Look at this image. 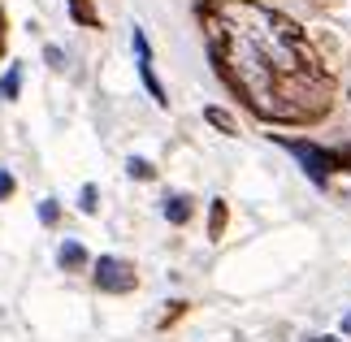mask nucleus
Wrapping results in <instances>:
<instances>
[{
    "mask_svg": "<svg viewBox=\"0 0 351 342\" xmlns=\"http://www.w3.org/2000/svg\"><path fill=\"white\" fill-rule=\"evenodd\" d=\"M213 74L269 126H317L334 113L339 87L295 18L261 0H195Z\"/></svg>",
    "mask_w": 351,
    "mask_h": 342,
    "instance_id": "f257e3e1",
    "label": "nucleus"
},
{
    "mask_svg": "<svg viewBox=\"0 0 351 342\" xmlns=\"http://www.w3.org/2000/svg\"><path fill=\"white\" fill-rule=\"evenodd\" d=\"M278 147H287V152L300 160V169L308 173V182L313 186H330L334 173H343V160H339V147H321L313 139H287V134H274Z\"/></svg>",
    "mask_w": 351,
    "mask_h": 342,
    "instance_id": "f03ea898",
    "label": "nucleus"
},
{
    "mask_svg": "<svg viewBox=\"0 0 351 342\" xmlns=\"http://www.w3.org/2000/svg\"><path fill=\"white\" fill-rule=\"evenodd\" d=\"M96 286L104 295H130L134 286H139V273H134V265L121 260V256H100L96 260Z\"/></svg>",
    "mask_w": 351,
    "mask_h": 342,
    "instance_id": "7ed1b4c3",
    "label": "nucleus"
},
{
    "mask_svg": "<svg viewBox=\"0 0 351 342\" xmlns=\"http://www.w3.org/2000/svg\"><path fill=\"white\" fill-rule=\"evenodd\" d=\"M130 48H134V61H139V78H143L147 95L156 100V108H169V95H165V87H160V78L152 70V48H147V35L139 31V26H134V35H130Z\"/></svg>",
    "mask_w": 351,
    "mask_h": 342,
    "instance_id": "20e7f679",
    "label": "nucleus"
},
{
    "mask_svg": "<svg viewBox=\"0 0 351 342\" xmlns=\"http://www.w3.org/2000/svg\"><path fill=\"white\" fill-rule=\"evenodd\" d=\"M191 212H195L191 195H169V199H165V217H169V225H186V221H191Z\"/></svg>",
    "mask_w": 351,
    "mask_h": 342,
    "instance_id": "39448f33",
    "label": "nucleus"
},
{
    "mask_svg": "<svg viewBox=\"0 0 351 342\" xmlns=\"http://www.w3.org/2000/svg\"><path fill=\"white\" fill-rule=\"evenodd\" d=\"M87 260H91V256H87L83 243H61V252H57V265H61V269H70V273H74V269H83Z\"/></svg>",
    "mask_w": 351,
    "mask_h": 342,
    "instance_id": "423d86ee",
    "label": "nucleus"
},
{
    "mask_svg": "<svg viewBox=\"0 0 351 342\" xmlns=\"http://www.w3.org/2000/svg\"><path fill=\"white\" fill-rule=\"evenodd\" d=\"M65 5H70V18L78 26H87V31H96V26H100V13L91 9V0H65Z\"/></svg>",
    "mask_w": 351,
    "mask_h": 342,
    "instance_id": "0eeeda50",
    "label": "nucleus"
},
{
    "mask_svg": "<svg viewBox=\"0 0 351 342\" xmlns=\"http://www.w3.org/2000/svg\"><path fill=\"white\" fill-rule=\"evenodd\" d=\"M204 121H208L213 130H221V134H239V121L226 113V108H217V104H208V108H204Z\"/></svg>",
    "mask_w": 351,
    "mask_h": 342,
    "instance_id": "6e6552de",
    "label": "nucleus"
},
{
    "mask_svg": "<svg viewBox=\"0 0 351 342\" xmlns=\"http://www.w3.org/2000/svg\"><path fill=\"white\" fill-rule=\"evenodd\" d=\"M226 221H230L226 199H213V208H208V239H221V234H226Z\"/></svg>",
    "mask_w": 351,
    "mask_h": 342,
    "instance_id": "1a4fd4ad",
    "label": "nucleus"
},
{
    "mask_svg": "<svg viewBox=\"0 0 351 342\" xmlns=\"http://www.w3.org/2000/svg\"><path fill=\"white\" fill-rule=\"evenodd\" d=\"M18 91H22V65H13V70L0 78V95H5V100H18Z\"/></svg>",
    "mask_w": 351,
    "mask_h": 342,
    "instance_id": "9d476101",
    "label": "nucleus"
},
{
    "mask_svg": "<svg viewBox=\"0 0 351 342\" xmlns=\"http://www.w3.org/2000/svg\"><path fill=\"white\" fill-rule=\"evenodd\" d=\"M186 308H191V304H186V299H173V308H165V317L156 321V330H169V325L178 321V317H186Z\"/></svg>",
    "mask_w": 351,
    "mask_h": 342,
    "instance_id": "9b49d317",
    "label": "nucleus"
},
{
    "mask_svg": "<svg viewBox=\"0 0 351 342\" xmlns=\"http://www.w3.org/2000/svg\"><path fill=\"white\" fill-rule=\"evenodd\" d=\"M126 169H130V178H139V182H147V178H156V169L147 165L143 156H130V160H126Z\"/></svg>",
    "mask_w": 351,
    "mask_h": 342,
    "instance_id": "f8f14e48",
    "label": "nucleus"
},
{
    "mask_svg": "<svg viewBox=\"0 0 351 342\" xmlns=\"http://www.w3.org/2000/svg\"><path fill=\"white\" fill-rule=\"evenodd\" d=\"M57 217H61V208H57V204H52V199H44V204H39V221H57Z\"/></svg>",
    "mask_w": 351,
    "mask_h": 342,
    "instance_id": "ddd939ff",
    "label": "nucleus"
},
{
    "mask_svg": "<svg viewBox=\"0 0 351 342\" xmlns=\"http://www.w3.org/2000/svg\"><path fill=\"white\" fill-rule=\"evenodd\" d=\"M78 204H83V212H96V186H83V195H78Z\"/></svg>",
    "mask_w": 351,
    "mask_h": 342,
    "instance_id": "4468645a",
    "label": "nucleus"
},
{
    "mask_svg": "<svg viewBox=\"0 0 351 342\" xmlns=\"http://www.w3.org/2000/svg\"><path fill=\"white\" fill-rule=\"evenodd\" d=\"M13 186H18V182H13V173H0V199H9Z\"/></svg>",
    "mask_w": 351,
    "mask_h": 342,
    "instance_id": "2eb2a0df",
    "label": "nucleus"
},
{
    "mask_svg": "<svg viewBox=\"0 0 351 342\" xmlns=\"http://www.w3.org/2000/svg\"><path fill=\"white\" fill-rule=\"evenodd\" d=\"M5 35H9V22H5V9H0V57H5Z\"/></svg>",
    "mask_w": 351,
    "mask_h": 342,
    "instance_id": "dca6fc26",
    "label": "nucleus"
},
{
    "mask_svg": "<svg viewBox=\"0 0 351 342\" xmlns=\"http://www.w3.org/2000/svg\"><path fill=\"white\" fill-rule=\"evenodd\" d=\"M339 160H343V169H351V143H347V147H339Z\"/></svg>",
    "mask_w": 351,
    "mask_h": 342,
    "instance_id": "f3484780",
    "label": "nucleus"
},
{
    "mask_svg": "<svg viewBox=\"0 0 351 342\" xmlns=\"http://www.w3.org/2000/svg\"><path fill=\"white\" fill-rule=\"evenodd\" d=\"M304 342H339V338H330V334H313V338H304Z\"/></svg>",
    "mask_w": 351,
    "mask_h": 342,
    "instance_id": "a211bd4d",
    "label": "nucleus"
},
{
    "mask_svg": "<svg viewBox=\"0 0 351 342\" xmlns=\"http://www.w3.org/2000/svg\"><path fill=\"white\" fill-rule=\"evenodd\" d=\"M313 5H321V9H334V5H339V0H313Z\"/></svg>",
    "mask_w": 351,
    "mask_h": 342,
    "instance_id": "6ab92c4d",
    "label": "nucleus"
},
{
    "mask_svg": "<svg viewBox=\"0 0 351 342\" xmlns=\"http://www.w3.org/2000/svg\"><path fill=\"white\" fill-rule=\"evenodd\" d=\"M343 334H347V338H351V317H347V321H343Z\"/></svg>",
    "mask_w": 351,
    "mask_h": 342,
    "instance_id": "aec40b11",
    "label": "nucleus"
},
{
    "mask_svg": "<svg viewBox=\"0 0 351 342\" xmlns=\"http://www.w3.org/2000/svg\"><path fill=\"white\" fill-rule=\"evenodd\" d=\"M347 100H351V91H347Z\"/></svg>",
    "mask_w": 351,
    "mask_h": 342,
    "instance_id": "412c9836",
    "label": "nucleus"
}]
</instances>
